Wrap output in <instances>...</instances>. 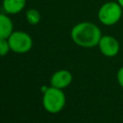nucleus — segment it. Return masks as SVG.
Wrapping results in <instances>:
<instances>
[{
	"label": "nucleus",
	"instance_id": "3",
	"mask_svg": "<svg viewBox=\"0 0 123 123\" xmlns=\"http://www.w3.org/2000/svg\"><path fill=\"white\" fill-rule=\"evenodd\" d=\"M43 108L50 113L60 112L65 105V95L62 89L54 86L47 87L42 97Z\"/></svg>",
	"mask_w": 123,
	"mask_h": 123
},
{
	"label": "nucleus",
	"instance_id": "8",
	"mask_svg": "<svg viewBox=\"0 0 123 123\" xmlns=\"http://www.w3.org/2000/svg\"><path fill=\"white\" fill-rule=\"evenodd\" d=\"M13 32V23L9 14L0 12V38H8Z\"/></svg>",
	"mask_w": 123,
	"mask_h": 123
},
{
	"label": "nucleus",
	"instance_id": "4",
	"mask_svg": "<svg viewBox=\"0 0 123 123\" xmlns=\"http://www.w3.org/2000/svg\"><path fill=\"white\" fill-rule=\"evenodd\" d=\"M11 51L17 54L29 52L33 47L32 37L23 31H13L8 37Z\"/></svg>",
	"mask_w": 123,
	"mask_h": 123
},
{
	"label": "nucleus",
	"instance_id": "7",
	"mask_svg": "<svg viewBox=\"0 0 123 123\" xmlns=\"http://www.w3.org/2000/svg\"><path fill=\"white\" fill-rule=\"evenodd\" d=\"M26 0H3L2 9L7 14H17L23 11Z\"/></svg>",
	"mask_w": 123,
	"mask_h": 123
},
{
	"label": "nucleus",
	"instance_id": "12",
	"mask_svg": "<svg viewBox=\"0 0 123 123\" xmlns=\"http://www.w3.org/2000/svg\"><path fill=\"white\" fill-rule=\"evenodd\" d=\"M116 1H117V2L119 3V5H120V6L123 8V0H116Z\"/></svg>",
	"mask_w": 123,
	"mask_h": 123
},
{
	"label": "nucleus",
	"instance_id": "2",
	"mask_svg": "<svg viewBox=\"0 0 123 123\" xmlns=\"http://www.w3.org/2000/svg\"><path fill=\"white\" fill-rule=\"evenodd\" d=\"M122 14L123 8L117 1H108L100 6L97 12V18L101 24L105 26H112L119 22Z\"/></svg>",
	"mask_w": 123,
	"mask_h": 123
},
{
	"label": "nucleus",
	"instance_id": "1",
	"mask_svg": "<svg viewBox=\"0 0 123 123\" xmlns=\"http://www.w3.org/2000/svg\"><path fill=\"white\" fill-rule=\"evenodd\" d=\"M70 36L73 42L78 46L92 48L98 45L102 33L96 24L89 21H83L72 27Z\"/></svg>",
	"mask_w": 123,
	"mask_h": 123
},
{
	"label": "nucleus",
	"instance_id": "6",
	"mask_svg": "<svg viewBox=\"0 0 123 123\" xmlns=\"http://www.w3.org/2000/svg\"><path fill=\"white\" fill-rule=\"evenodd\" d=\"M71 82H72V74L65 69H61L56 71L50 79L51 86L61 89L68 86L71 84Z\"/></svg>",
	"mask_w": 123,
	"mask_h": 123
},
{
	"label": "nucleus",
	"instance_id": "5",
	"mask_svg": "<svg viewBox=\"0 0 123 123\" xmlns=\"http://www.w3.org/2000/svg\"><path fill=\"white\" fill-rule=\"evenodd\" d=\"M97 46L99 47L100 52L109 58L115 57L120 50V44L118 40L110 35H102Z\"/></svg>",
	"mask_w": 123,
	"mask_h": 123
},
{
	"label": "nucleus",
	"instance_id": "10",
	"mask_svg": "<svg viewBox=\"0 0 123 123\" xmlns=\"http://www.w3.org/2000/svg\"><path fill=\"white\" fill-rule=\"evenodd\" d=\"M11 50L8 38H0V57L6 56Z\"/></svg>",
	"mask_w": 123,
	"mask_h": 123
},
{
	"label": "nucleus",
	"instance_id": "9",
	"mask_svg": "<svg viewBox=\"0 0 123 123\" xmlns=\"http://www.w3.org/2000/svg\"><path fill=\"white\" fill-rule=\"evenodd\" d=\"M25 17L30 25H37L40 21V13L37 9H28L26 11Z\"/></svg>",
	"mask_w": 123,
	"mask_h": 123
},
{
	"label": "nucleus",
	"instance_id": "11",
	"mask_svg": "<svg viewBox=\"0 0 123 123\" xmlns=\"http://www.w3.org/2000/svg\"><path fill=\"white\" fill-rule=\"evenodd\" d=\"M116 78H117V82L119 84V86L123 88V66L119 68V70L117 71V75H116Z\"/></svg>",
	"mask_w": 123,
	"mask_h": 123
}]
</instances>
